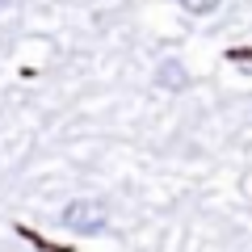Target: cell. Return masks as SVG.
Returning <instances> with one entry per match:
<instances>
[{"mask_svg": "<svg viewBox=\"0 0 252 252\" xmlns=\"http://www.w3.org/2000/svg\"><path fill=\"white\" fill-rule=\"evenodd\" d=\"M105 223H109V206L101 198H76L63 206V227L67 231L97 235V231H105Z\"/></svg>", "mask_w": 252, "mask_h": 252, "instance_id": "cell-1", "label": "cell"}, {"mask_svg": "<svg viewBox=\"0 0 252 252\" xmlns=\"http://www.w3.org/2000/svg\"><path fill=\"white\" fill-rule=\"evenodd\" d=\"M156 84H160V89H168V93H181V89L189 84L185 63H181V59H164L160 67H156Z\"/></svg>", "mask_w": 252, "mask_h": 252, "instance_id": "cell-2", "label": "cell"}, {"mask_svg": "<svg viewBox=\"0 0 252 252\" xmlns=\"http://www.w3.org/2000/svg\"><path fill=\"white\" fill-rule=\"evenodd\" d=\"M177 4L189 13V17H210V13H215L223 0H177Z\"/></svg>", "mask_w": 252, "mask_h": 252, "instance_id": "cell-3", "label": "cell"}, {"mask_svg": "<svg viewBox=\"0 0 252 252\" xmlns=\"http://www.w3.org/2000/svg\"><path fill=\"white\" fill-rule=\"evenodd\" d=\"M9 4H13V0H0V9H9Z\"/></svg>", "mask_w": 252, "mask_h": 252, "instance_id": "cell-4", "label": "cell"}]
</instances>
